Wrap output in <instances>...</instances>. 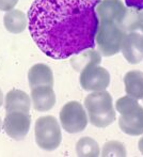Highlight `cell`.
Returning <instances> with one entry per match:
<instances>
[{
	"label": "cell",
	"mask_w": 143,
	"mask_h": 157,
	"mask_svg": "<svg viewBox=\"0 0 143 157\" xmlns=\"http://www.w3.org/2000/svg\"><path fill=\"white\" fill-rule=\"evenodd\" d=\"M100 0H34L28 11L29 31L43 54L63 60L95 47Z\"/></svg>",
	"instance_id": "1"
},
{
	"label": "cell",
	"mask_w": 143,
	"mask_h": 157,
	"mask_svg": "<svg viewBox=\"0 0 143 157\" xmlns=\"http://www.w3.org/2000/svg\"><path fill=\"white\" fill-rule=\"evenodd\" d=\"M98 19L95 45L105 57H111L121 52L123 34L127 17V9L122 0H100L95 8Z\"/></svg>",
	"instance_id": "2"
},
{
	"label": "cell",
	"mask_w": 143,
	"mask_h": 157,
	"mask_svg": "<svg viewBox=\"0 0 143 157\" xmlns=\"http://www.w3.org/2000/svg\"><path fill=\"white\" fill-rule=\"evenodd\" d=\"M85 107L89 114L90 123L95 127H107L115 121L116 110L113 107L112 96L106 90L88 95L85 99Z\"/></svg>",
	"instance_id": "3"
},
{
	"label": "cell",
	"mask_w": 143,
	"mask_h": 157,
	"mask_svg": "<svg viewBox=\"0 0 143 157\" xmlns=\"http://www.w3.org/2000/svg\"><path fill=\"white\" fill-rule=\"evenodd\" d=\"M115 110L120 114L119 126L129 136L143 134V107L138 99L128 95L120 97L115 103Z\"/></svg>",
	"instance_id": "4"
},
{
	"label": "cell",
	"mask_w": 143,
	"mask_h": 157,
	"mask_svg": "<svg viewBox=\"0 0 143 157\" xmlns=\"http://www.w3.org/2000/svg\"><path fill=\"white\" fill-rule=\"evenodd\" d=\"M121 52L130 64H138L143 60V21H135L125 26Z\"/></svg>",
	"instance_id": "5"
},
{
	"label": "cell",
	"mask_w": 143,
	"mask_h": 157,
	"mask_svg": "<svg viewBox=\"0 0 143 157\" xmlns=\"http://www.w3.org/2000/svg\"><path fill=\"white\" fill-rule=\"evenodd\" d=\"M36 144L45 151H55L62 141V132L58 121L52 116L41 117L34 126Z\"/></svg>",
	"instance_id": "6"
},
{
	"label": "cell",
	"mask_w": 143,
	"mask_h": 157,
	"mask_svg": "<svg viewBox=\"0 0 143 157\" xmlns=\"http://www.w3.org/2000/svg\"><path fill=\"white\" fill-rule=\"evenodd\" d=\"M60 122L63 129L69 134H77L87 127L89 119L87 111L79 101L66 103L60 111Z\"/></svg>",
	"instance_id": "7"
},
{
	"label": "cell",
	"mask_w": 143,
	"mask_h": 157,
	"mask_svg": "<svg viewBox=\"0 0 143 157\" xmlns=\"http://www.w3.org/2000/svg\"><path fill=\"white\" fill-rule=\"evenodd\" d=\"M80 86L88 92L104 91L110 85L109 72L100 64H90L80 73Z\"/></svg>",
	"instance_id": "8"
},
{
	"label": "cell",
	"mask_w": 143,
	"mask_h": 157,
	"mask_svg": "<svg viewBox=\"0 0 143 157\" xmlns=\"http://www.w3.org/2000/svg\"><path fill=\"white\" fill-rule=\"evenodd\" d=\"M30 125H31L30 113L24 111L6 112L3 121L4 132L14 140H23L29 132Z\"/></svg>",
	"instance_id": "9"
},
{
	"label": "cell",
	"mask_w": 143,
	"mask_h": 157,
	"mask_svg": "<svg viewBox=\"0 0 143 157\" xmlns=\"http://www.w3.org/2000/svg\"><path fill=\"white\" fill-rule=\"evenodd\" d=\"M31 99L33 108L36 111H49L55 107L56 94L52 87L40 86V87L31 88Z\"/></svg>",
	"instance_id": "10"
},
{
	"label": "cell",
	"mask_w": 143,
	"mask_h": 157,
	"mask_svg": "<svg viewBox=\"0 0 143 157\" xmlns=\"http://www.w3.org/2000/svg\"><path fill=\"white\" fill-rule=\"evenodd\" d=\"M28 81L31 88L40 86H54V74L51 68L44 63H37L31 66L28 72Z\"/></svg>",
	"instance_id": "11"
},
{
	"label": "cell",
	"mask_w": 143,
	"mask_h": 157,
	"mask_svg": "<svg viewBox=\"0 0 143 157\" xmlns=\"http://www.w3.org/2000/svg\"><path fill=\"white\" fill-rule=\"evenodd\" d=\"M31 101L26 92L13 89L8 92L6 96V111H24L30 112Z\"/></svg>",
	"instance_id": "12"
},
{
	"label": "cell",
	"mask_w": 143,
	"mask_h": 157,
	"mask_svg": "<svg viewBox=\"0 0 143 157\" xmlns=\"http://www.w3.org/2000/svg\"><path fill=\"white\" fill-rule=\"evenodd\" d=\"M125 92L136 99H143V72L129 71L124 76Z\"/></svg>",
	"instance_id": "13"
},
{
	"label": "cell",
	"mask_w": 143,
	"mask_h": 157,
	"mask_svg": "<svg viewBox=\"0 0 143 157\" xmlns=\"http://www.w3.org/2000/svg\"><path fill=\"white\" fill-rule=\"evenodd\" d=\"M3 23L6 29L13 34H18V33L25 31L28 26L27 17H26L25 13L19 10L8 11L6 14L4 15Z\"/></svg>",
	"instance_id": "14"
},
{
	"label": "cell",
	"mask_w": 143,
	"mask_h": 157,
	"mask_svg": "<svg viewBox=\"0 0 143 157\" xmlns=\"http://www.w3.org/2000/svg\"><path fill=\"white\" fill-rule=\"evenodd\" d=\"M102 61V55L100 52L90 48L78 55H75L71 60V64L77 71H82L85 66L90 64H100Z\"/></svg>",
	"instance_id": "15"
},
{
	"label": "cell",
	"mask_w": 143,
	"mask_h": 157,
	"mask_svg": "<svg viewBox=\"0 0 143 157\" xmlns=\"http://www.w3.org/2000/svg\"><path fill=\"white\" fill-rule=\"evenodd\" d=\"M76 153L81 157H97L100 155L98 143L90 137H82L76 144Z\"/></svg>",
	"instance_id": "16"
},
{
	"label": "cell",
	"mask_w": 143,
	"mask_h": 157,
	"mask_svg": "<svg viewBox=\"0 0 143 157\" xmlns=\"http://www.w3.org/2000/svg\"><path fill=\"white\" fill-rule=\"evenodd\" d=\"M102 156L104 157H113V156H119V157H125L127 155V151L125 145L122 142L116 140H111L105 143V145L103 147L102 150Z\"/></svg>",
	"instance_id": "17"
},
{
	"label": "cell",
	"mask_w": 143,
	"mask_h": 157,
	"mask_svg": "<svg viewBox=\"0 0 143 157\" xmlns=\"http://www.w3.org/2000/svg\"><path fill=\"white\" fill-rule=\"evenodd\" d=\"M18 0H0V11H11L15 8Z\"/></svg>",
	"instance_id": "18"
},
{
	"label": "cell",
	"mask_w": 143,
	"mask_h": 157,
	"mask_svg": "<svg viewBox=\"0 0 143 157\" xmlns=\"http://www.w3.org/2000/svg\"><path fill=\"white\" fill-rule=\"evenodd\" d=\"M125 4L136 11H143V0H125Z\"/></svg>",
	"instance_id": "19"
},
{
	"label": "cell",
	"mask_w": 143,
	"mask_h": 157,
	"mask_svg": "<svg viewBox=\"0 0 143 157\" xmlns=\"http://www.w3.org/2000/svg\"><path fill=\"white\" fill-rule=\"evenodd\" d=\"M138 149H139V151L141 152V154L143 155V137L139 140V142H138Z\"/></svg>",
	"instance_id": "20"
},
{
	"label": "cell",
	"mask_w": 143,
	"mask_h": 157,
	"mask_svg": "<svg viewBox=\"0 0 143 157\" xmlns=\"http://www.w3.org/2000/svg\"><path fill=\"white\" fill-rule=\"evenodd\" d=\"M2 104H3V94H2V91L0 89V107L2 106Z\"/></svg>",
	"instance_id": "21"
},
{
	"label": "cell",
	"mask_w": 143,
	"mask_h": 157,
	"mask_svg": "<svg viewBox=\"0 0 143 157\" xmlns=\"http://www.w3.org/2000/svg\"><path fill=\"white\" fill-rule=\"evenodd\" d=\"M139 16L140 17H141V19H142V21H143V11H139Z\"/></svg>",
	"instance_id": "22"
},
{
	"label": "cell",
	"mask_w": 143,
	"mask_h": 157,
	"mask_svg": "<svg viewBox=\"0 0 143 157\" xmlns=\"http://www.w3.org/2000/svg\"><path fill=\"white\" fill-rule=\"evenodd\" d=\"M1 128H2V121H1V118H0V132H1Z\"/></svg>",
	"instance_id": "23"
}]
</instances>
